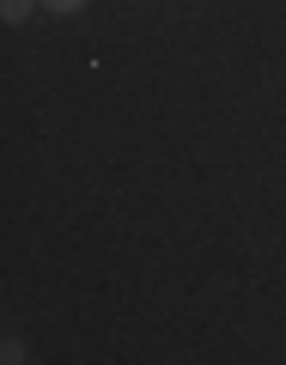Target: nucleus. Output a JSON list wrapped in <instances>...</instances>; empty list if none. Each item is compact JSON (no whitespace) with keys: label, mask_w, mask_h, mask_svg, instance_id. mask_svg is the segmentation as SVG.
<instances>
[{"label":"nucleus","mask_w":286,"mask_h":365,"mask_svg":"<svg viewBox=\"0 0 286 365\" xmlns=\"http://www.w3.org/2000/svg\"><path fill=\"white\" fill-rule=\"evenodd\" d=\"M43 13H55V19H73V13H86V0H43Z\"/></svg>","instance_id":"f03ea898"},{"label":"nucleus","mask_w":286,"mask_h":365,"mask_svg":"<svg viewBox=\"0 0 286 365\" xmlns=\"http://www.w3.org/2000/svg\"><path fill=\"white\" fill-rule=\"evenodd\" d=\"M37 6H43V0H0V19H6V25H25Z\"/></svg>","instance_id":"f257e3e1"}]
</instances>
